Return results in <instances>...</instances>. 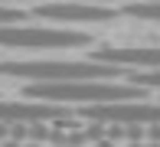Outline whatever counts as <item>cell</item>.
<instances>
[{
  "label": "cell",
  "instance_id": "cell-9",
  "mask_svg": "<svg viewBox=\"0 0 160 147\" xmlns=\"http://www.w3.org/2000/svg\"><path fill=\"white\" fill-rule=\"evenodd\" d=\"M26 13L23 10H13L10 3H0V26H10V23H23Z\"/></svg>",
  "mask_w": 160,
  "mask_h": 147
},
{
  "label": "cell",
  "instance_id": "cell-4",
  "mask_svg": "<svg viewBox=\"0 0 160 147\" xmlns=\"http://www.w3.org/2000/svg\"><path fill=\"white\" fill-rule=\"evenodd\" d=\"M36 17L46 23H105L114 20L118 10L105 3H88V0H52V3H36Z\"/></svg>",
  "mask_w": 160,
  "mask_h": 147
},
{
  "label": "cell",
  "instance_id": "cell-10",
  "mask_svg": "<svg viewBox=\"0 0 160 147\" xmlns=\"http://www.w3.org/2000/svg\"><path fill=\"white\" fill-rule=\"evenodd\" d=\"M88 3H118V0H88Z\"/></svg>",
  "mask_w": 160,
  "mask_h": 147
},
{
  "label": "cell",
  "instance_id": "cell-5",
  "mask_svg": "<svg viewBox=\"0 0 160 147\" xmlns=\"http://www.w3.org/2000/svg\"><path fill=\"white\" fill-rule=\"evenodd\" d=\"M85 118L98 124H160V105H131V101L88 105Z\"/></svg>",
  "mask_w": 160,
  "mask_h": 147
},
{
  "label": "cell",
  "instance_id": "cell-8",
  "mask_svg": "<svg viewBox=\"0 0 160 147\" xmlns=\"http://www.w3.org/2000/svg\"><path fill=\"white\" fill-rule=\"evenodd\" d=\"M134 85H144V88H160V69H137L131 75Z\"/></svg>",
  "mask_w": 160,
  "mask_h": 147
},
{
  "label": "cell",
  "instance_id": "cell-6",
  "mask_svg": "<svg viewBox=\"0 0 160 147\" xmlns=\"http://www.w3.org/2000/svg\"><path fill=\"white\" fill-rule=\"evenodd\" d=\"M95 62L108 65H121V69H160V49H118V46H105L92 53Z\"/></svg>",
  "mask_w": 160,
  "mask_h": 147
},
{
  "label": "cell",
  "instance_id": "cell-11",
  "mask_svg": "<svg viewBox=\"0 0 160 147\" xmlns=\"http://www.w3.org/2000/svg\"><path fill=\"white\" fill-rule=\"evenodd\" d=\"M0 3H23V0H0Z\"/></svg>",
  "mask_w": 160,
  "mask_h": 147
},
{
  "label": "cell",
  "instance_id": "cell-3",
  "mask_svg": "<svg viewBox=\"0 0 160 147\" xmlns=\"http://www.w3.org/2000/svg\"><path fill=\"white\" fill-rule=\"evenodd\" d=\"M92 36L78 33V29H65V26H0V46L10 49H78L88 46Z\"/></svg>",
  "mask_w": 160,
  "mask_h": 147
},
{
  "label": "cell",
  "instance_id": "cell-7",
  "mask_svg": "<svg viewBox=\"0 0 160 147\" xmlns=\"http://www.w3.org/2000/svg\"><path fill=\"white\" fill-rule=\"evenodd\" d=\"M118 17H134V20H150L160 23V0H137V3H124Z\"/></svg>",
  "mask_w": 160,
  "mask_h": 147
},
{
  "label": "cell",
  "instance_id": "cell-1",
  "mask_svg": "<svg viewBox=\"0 0 160 147\" xmlns=\"http://www.w3.org/2000/svg\"><path fill=\"white\" fill-rule=\"evenodd\" d=\"M23 95L52 105H111V101H141L147 98V88L108 79H72V82H30Z\"/></svg>",
  "mask_w": 160,
  "mask_h": 147
},
{
  "label": "cell",
  "instance_id": "cell-12",
  "mask_svg": "<svg viewBox=\"0 0 160 147\" xmlns=\"http://www.w3.org/2000/svg\"><path fill=\"white\" fill-rule=\"evenodd\" d=\"M3 147H20V144H13V141H7V144H3Z\"/></svg>",
  "mask_w": 160,
  "mask_h": 147
},
{
  "label": "cell",
  "instance_id": "cell-2",
  "mask_svg": "<svg viewBox=\"0 0 160 147\" xmlns=\"http://www.w3.org/2000/svg\"><path fill=\"white\" fill-rule=\"evenodd\" d=\"M0 75L26 79V82H72V79H118L121 65L108 62H56V59H17V62H0Z\"/></svg>",
  "mask_w": 160,
  "mask_h": 147
}]
</instances>
